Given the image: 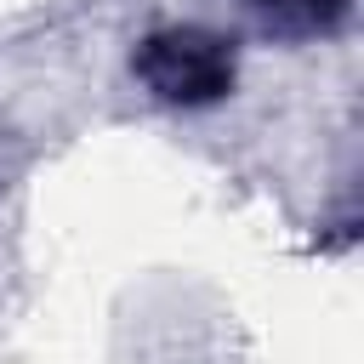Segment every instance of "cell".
Returning a JSON list of instances; mask_svg holds the SVG:
<instances>
[{"label":"cell","instance_id":"obj_1","mask_svg":"<svg viewBox=\"0 0 364 364\" xmlns=\"http://www.w3.org/2000/svg\"><path fill=\"white\" fill-rule=\"evenodd\" d=\"M131 74L165 108H216L239 85V40L210 23H159L136 40Z\"/></svg>","mask_w":364,"mask_h":364},{"label":"cell","instance_id":"obj_2","mask_svg":"<svg viewBox=\"0 0 364 364\" xmlns=\"http://www.w3.org/2000/svg\"><path fill=\"white\" fill-rule=\"evenodd\" d=\"M239 6L273 40H324L353 17V0H239Z\"/></svg>","mask_w":364,"mask_h":364}]
</instances>
